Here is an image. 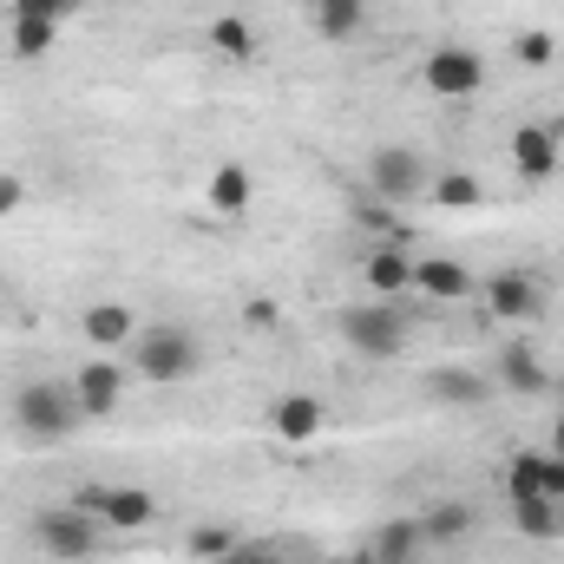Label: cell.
Instances as JSON below:
<instances>
[{
  "label": "cell",
  "mask_w": 564,
  "mask_h": 564,
  "mask_svg": "<svg viewBox=\"0 0 564 564\" xmlns=\"http://www.w3.org/2000/svg\"><path fill=\"white\" fill-rule=\"evenodd\" d=\"M79 421L86 414L73 401V381H20L13 388V433L26 446H53V440H66Z\"/></svg>",
  "instance_id": "obj_1"
},
{
  "label": "cell",
  "mask_w": 564,
  "mask_h": 564,
  "mask_svg": "<svg viewBox=\"0 0 564 564\" xmlns=\"http://www.w3.org/2000/svg\"><path fill=\"white\" fill-rule=\"evenodd\" d=\"M197 361H204V348H197V335H191V328H177V322L139 328V341H132V368H139L144 381H158V388L191 381V375H197Z\"/></svg>",
  "instance_id": "obj_2"
},
{
  "label": "cell",
  "mask_w": 564,
  "mask_h": 564,
  "mask_svg": "<svg viewBox=\"0 0 564 564\" xmlns=\"http://www.w3.org/2000/svg\"><path fill=\"white\" fill-rule=\"evenodd\" d=\"M335 328H341V341L361 355V361H394L401 348H408V315L394 308V302H355V308H341L335 315Z\"/></svg>",
  "instance_id": "obj_3"
},
{
  "label": "cell",
  "mask_w": 564,
  "mask_h": 564,
  "mask_svg": "<svg viewBox=\"0 0 564 564\" xmlns=\"http://www.w3.org/2000/svg\"><path fill=\"white\" fill-rule=\"evenodd\" d=\"M33 545H40L53 564H86L93 552H99V519L79 512L73 499H66V506H46V512L33 519Z\"/></svg>",
  "instance_id": "obj_4"
},
{
  "label": "cell",
  "mask_w": 564,
  "mask_h": 564,
  "mask_svg": "<svg viewBox=\"0 0 564 564\" xmlns=\"http://www.w3.org/2000/svg\"><path fill=\"white\" fill-rule=\"evenodd\" d=\"M426 184H433V171L414 144H375L368 151V191L381 204H414V197H426Z\"/></svg>",
  "instance_id": "obj_5"
},
{
  "label": "cell",
  "mask_w": 564,
  "mask_h": 564,
  "mask_svg": "<svg viewBox=\"0 0 564 564\" xmlns=\"http://www.w3.org/2000/svg\"><path fill=\"white\" fill-rule=\"evenodd\" d=\"M479 295H486L492 322H539L545 302H552V282L539 276V270H499V276L479 282Z\"/></svg>",
  "instance_id": "obj_6"
},
{
  "label": "cell",
  "mask_w": 564,
  "mask_h": 564,
  "mask_svg": "<svg viewBox=\"0 0 564 564\" xmlns=\"http://www.w3.org/2000/svg\"><path fill=\"white\" fill-rule=\"evenodd\" d=\"M73 506L93 512V519L112 525V532H144V525L158 519V499H151L144 486H79Z\"/></svg>",
  "instance_id": "obj_7"
},
{
  "label": "cell",
  "mask_w": 564,
  "mask_h": 564,
  "mask_svg": "<svg viewBox=\"0 0 564 564\" xmlns=\"http://www.w3.org/2000/svg\"><path fill=\"white\" fill-rule=\"evenodd\" d=\"M421 79L433 99H473L486 86V53H473V46H433Z\"/></svg>",
  "instance_id": "obj_8"
},
{
  "label": "cell",
  "mask_w": 564,
  "mask_h": 564,
  "mask_svg": "<svg viewBox=\"0 0 564 564\" xmlns=\"http://www.w3.org/2000/svg\"><path fill=\"white\" fill-rule=\"evenodd\" d=\"M126 368L112 361V355H99V361H86V368H73V401H79V414L86 421H106V414H119L126 408Z\"/></svg>",
  "instance_id": "obj_9"
},
{
  "label": "cell",
  "mask_w": 564,
  "mask_h": 564,
  "mask_svg": "<svg viewBox=\"0 0 564 564\" xmlns=\"http://www.w3.org/2000/svg\"><path fill=\"white\" fill-rule=\"evenodd\" d=\"M512 171L525 177V184H545V177H558L564 164V126H545V119H532V126H519L512 132Z\"/></svg>",
  "instance_id": "obj_10"
},
{
  "label": "cell",
  "mask_w": 564,
  "mask_h": 564,
  "mask_svg": "<svg viewBox=\"0 0 564 564\" xmlns=\"http://www.w3.org/2000/svg\"><path fill=\"white\" fill-rule=\"evenodd\" d=\"M552 368L525 348V341H506L499 348V361H492V388H506V394H519V401H539V394H552Z\"/></svg>",
  "instance_id": "obj_11"
},
{
  "label": "cell",
  "mask_w": 564,
  "mask_h": 564,
  "mask_svg": "<svg viewBox=\"0 0 564 564\" xmlns=\"http://www.w3.org/2000/svg\"><path fill=\"white\" fill-rule=\"evenodd\" d=\"M322 426H328V408L315 394H276L270 401V433L282 446H308V440H322Z\"/></svg>",
  "instance_id": "obj_12"
},
{
  "label": "cell",
  "mask_w": 564,
  "mask_h": 564,
  "mask_svg": "<svg viewBox=\"0 0 564 564\" xmlns=\"http://www.w3.org/2000/svg\"><path fill=\"white\" fill-rule=\"evenodd\" d=\"M79 335L99 348V355H112V348H126V341H139V315L126 308V302H93L86 315H79Z\"/></svg>",
  "instance_id": "obj_13"
},
{
  "label": "cell",
  "mask_w": 564,
  "mask_h": 564,
  "mask_svg": "<svg viewBox=\"0 0 564 564\" xmlns=\"http://www.w3.org/2000/svg\"><path fill=\"white\" fill-rule=\"evenodd\" d=\"M361 282H368L375 302H401V295L414 289V263L401 257V243H381V250L361 263Z\"/></svg>",
  "instance_id": "obj_14"
},
{
  "label": "cell",
  "mask_w": 564,
  "mask_h": 564,
  "mask_svg": "<svg viewBox=\"0 0 564 564\" xmlns=\"http://www.w3.org/2000/svg\"><path fill=\"white\" fill-rule=\"evenodd\" d=\"M414 289L433 295V302H466V295L479 289V276H473L459 257H426V263H414Z\"/></svg>",
  "instance_id": "obj_15"
},
{
  "label": "cell",
  "mask_w": 564,
  "mask_h": 564,
  "mask_svg": "<svg viewBox=\"0 0 564 564\" xmlns=\"http://www.w3.org/2000/svg\"><path fill=\"white\" fill-rule=\"evenodd\" d=\"M426 394L446 401V408H486L499 388H492V375H473V368H433L426 375Z\"/></svg>",
  "instance_id": "obj_16"
},
{
  "label": "cell",
  "mask_w": 564,
  "mask_h": 564,
  "mask_svg": "<svg viewBox=\"0 0 564 564\" xmlns=\"http://www.w3.org/2000/svg\"><path fill=\"white\" fill-rule=\"evenodd\" d=\"M421 552H426L421 519H388V525L375 532V552H368V564H414Z\"/></svg>",
  "instance_id": "obj_17"
},
{
  "label": "cell",
  "mask_w": 564,
  "mask_h": 564,
  "mask_svg": "<svg viewBox=\"0 0 564 564\" xmlns=\"http://www.w3.org/2000/svg\"><path fill=\"white\" fill-rule=\"evenodd\" d=\"M361 26H368V0H315V33L322 40L348 46V40H361Z\"/></svg>",
  "instance_id": "obj_18"
},
{
  "label": "cell",
  "mask_w": 564,
  "mask_h": 564,
  "mask_svg": "<svg viewBox=\"0 0 564 564\" xmlns=\"http://www.w3.org/2000/svg\"><path fill=\"white\" fill-rule=\"evenodd\" d=\"M426 197H433V210H479L486 204V184H479V171H440L426 184Z\"/></svg>",
  "instance_id": "obj_19"
},
{
  "label": "cell",
  "mask_w": 564,
  "mask_h": 564,
  "mask_svg": "<svg viewBox=\"0 0 564 564\" xmlns=\"http://www.w3.org/2000/svg\"><path fill=\"white\" fill-rule=\"evenodd\" d=\"M421 532H426V545H459V539L473 532V506H466V499H440V506H426Z\"/></svg>",
  "instance_id": "obj_20"
},
{
  "label": "cell",
  "mask_w": 564,
  "mask_h": 564,
  "mask_svg": "<svg viewBox=\"0 0 564 564\" xmlns=\"http://www.w3.org/2000/svg\"><path fill=\"white\" fill-rule=\"evenodd\" d=\"M512 525H519L525 539L552 545V539H564V506L558 499H512Z\"/></svg>",
  "instance_id": "obj_21"
},
{
  "label": "cell",
  "mask_w": 564,
  "mask_h": 564,
  "mask_svg": "<svg viewBox=\"0 0 564 564\" xmlns=\"http://www.w3.org/2000/svg\"><path fill=\"white\" fill-rule=\"evenodd\" d=\"M250 191H257V184H250L243 164H217V171H210V210L243 217V210H250Z\"/></svg>",
  "instance_id": "obj_22"
},
{
  "label": "cell",
  "mask_w": 564,
  "mask_h": 564,
  "mask_svg": "<svg viewBox=\"0 0 564 564\" xmlns=\"http://www.w3.org/2000/svg\"><path fill=\"white\" fill-rule=\"evenodd\" d=\"M53 40H59V26H46V20H13V26H7L13 59H46V53H53Z\"/></svg>",
  "instance_id": "obj_23"
},
{
  "label": "cell",
  "mask_w": 564,
  "mask_h": 564,
  "mask_svg": "<svg viewBox=\"0 0 564 564\" xmlns=\"http://www.w3.org/2000/svg\"><path fill=\"white\" fill-rule=\"evenodd\" d=\"M210 46H217L224 59H250V53H257V33H250V20H237V13H217V20H210Z\"/></svg>",
  "instance_id": "obj_24"
},
{
  "label": "cell",
  "mask_w": 564,
  "mask_h": 564,
  "mask_svg": "<svg viewBox=\"0 0 564 564\" xmlns=\"http://www.w3.org/2000/svg\"><path fill=\"white\" fill-rule=\"evenodd\" d=\"M506 499H545V453H519L506 466Z\"/></svg>",
  "instance_id": "obj_25"
},
{
  "label": "cell",
  "mask_w": 564,
  "mask_h": 564,
  "mask_svg": "<svg viewBox=\"0 0 564 564\" xmlns=\"http://www.w3.org/2000/svg\"><path fill=\"white\" fill-rule=\"evenodd\" d=\"M237 545H243V539H237L230 525H191V539H184V552L197 564H217L224 552H237Z\"/></svg>",
  "instance_id": "obj_26"
},
{
  "label": "cell",
  "mask_w": 564,
  "mask_h": 564,
  "mask_svg": "<svg viewBox=\"0 0 564 564\" xmlns=\"http://www.w3.org/2000/svg\"><path fill=\"white\" fill-rule=\"evenodd\" d=\"M512 59H519V66H532V73H539V66H552V59H558V40H552V33H545V26H525V33H519V40H512Z\"/></svg>",
  "instance_id": "obj_27"
},
{
  "label": "cell",
  "mask_w": 564,
  "mask_h": 564,
  "mask_svg": "<svg viewBox=\"0 0 564 564\" xmlns=\"http://www.w3.org/2000/svg\"><path fill=\"white\" fill-rule=\"evenodd\" d=\"M355 224H368L381 243H401L408 237V224L394 217V204H381V197H368V204H355Z\"/></svg>",
  "instance_id": "obj_28"
},
{
  "label": "cell",
  "mask_w": 564,
  "mask_h": 564,
  "mask_svg": "<svg viewBox=\"0 0 564 564\" xmlns=\"http://www.w3.org/2000/svg\"><path fill=\"white\" fill-rule=\"evenodd\" d=\"M13 20H46V26H66L79 13V0H7Z\"/></svg>",
  "instance_id": "obj_29"
},
{
  "label": "cell",
  "mask_w": 564,
  "mask_h": 564,
  "mask_svg": "<svg viewBox=\"0 0 564 564\" xmlns=\"http://www.w3.org/2000/svg\"><path fill=\"white\" fill-rule=\"evenodd\" d=\"M26 204V177L20 171H0V217H13Z\"/></svg>",
  "instance_id": "obj_30"
},
{
  "label": "cell",
  "mask_w": 564,
  "mask_h": 564,
  "mask_svg": "<svg viewBox=\"0 0 564 564\" xmlns=\"http://www.w3.org/2000/svg\"><path fill=\"white\" fill-rule=\"evenodd\" d=\"M217 564H282V558L270 552V545H237V552H224Z\"/></svg>",
  "instance_id": "obj_31"
},
{
  "label": "cell",
  "mask_w": 564,
  "mask_h": 564,
  "mask_svg": "<svg viewBox=\"0 0 564 564\" xmlns=\"http://www.w3.org/2000/svg\"><path fill=\"white\" fill-rule=\"evenodd\" d=\"M545 499H558L564 506V459L558 453H545Z\"/></svg>",
  "instance_id": "obj_32"
},
{
  "label": "cell",
  "mask_w": 564,
  "mask_h": 564,
  "mask_svg": "<svg viewBox=\"0 0 564 564\" xmlns=\"http://www.w3.org/2000/svg\"><path fill=\"white\" fill-rule=\"evenodd\" d=\"M545 453H558V459H564V414L552 421V446H545Z\"/></svg>",
  "instance_id": "obj_33"
},
{
  "label": "cell",
  "mask_w": 564,
  "mask_h": 564,
  "mask_svg": "<svg viewBox=\"0 0 564 564\" xmlns=\"http://www.w3.org/2000/svg\"><path fill=\"white\" fill-rule=\"evenodd\" d=\"M552 394H558V414H564V375H558V381H552Z\"/></svg>",
  "instance_id": "obj_34"
},
{
  "label": "cell",
  "mask_w": 564,
  "mask_h": 564,
  "mask_svg": "<svg viewBox=\"0 0 564 564\" xmlns=\"http://www.w3.org/2000/svg\"><path fill=\"white\" fill-rule=\"evenodd\" d=\"M322 564H368V558H322Z\"/></svg>",
  "instance_id": "obj_35"
},
{
  "label": "cell",
  "mask_w": 564,
  "mask_h": 564,
  "mask_svg": "<svg viewBox=\"0 0 564 564\" xmlns=\"http://www.w3.org/2000/svg\"><path fill=\"white\" fill-rule=\"evenodd\" d=\"M308 7H315V0H308Z\"/></svg>",
  "instance_id": "obj_36"
}]
</instances>
